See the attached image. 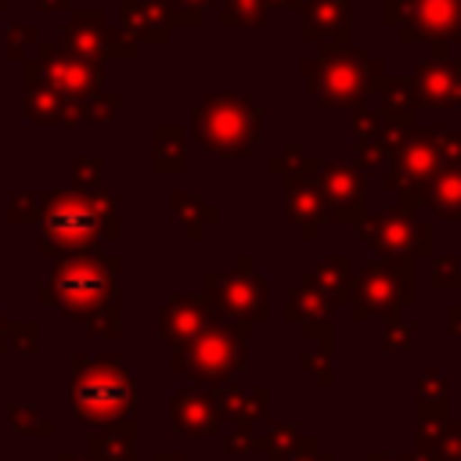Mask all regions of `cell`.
Wrapping results in <instances>:
<instances>
[{
  "instance_id": "cell-2",
  "label": "cell",
  "mask_w": 461,
  "mask_h": 461,
  "mask_svg": "<svg viewBox=\"0 0 461 461\" xmlns=\"http://www.w3.org/2000/svg\"><path fill=\"white\" fill-rule=\"evenodd\" d=\"M47 230L54 238H61V241H86V238H94V212L86 205H79V202L58 205L47 216Z\"/></svg>"
},
{
  "instance_id": "cell-1",
  "label": "cell",
  "mask_w": 461,
  "mask_h": 461,
  "mask_svg": "<svg viewBox=\"0 0 461 461\" xmlns=\"http://www.w3.org/2000/svg\"><path fill=\"white\" fill-rule=\"evenodd\" d=\"M79 411L90 418H108L126 411V382L119 378V371H104V385L97 378H86L79 385Z\"/></svg>"
}]
</instances>
